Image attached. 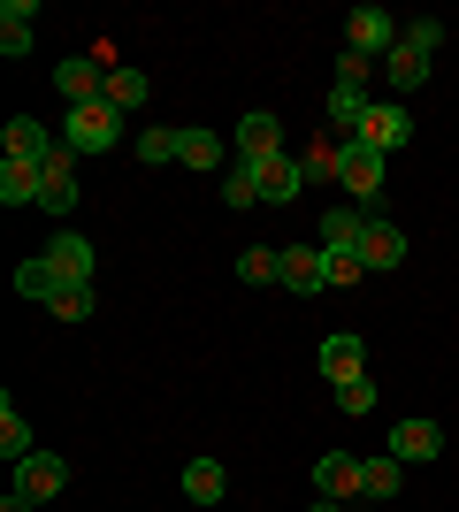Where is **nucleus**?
Returning <instances> with one entry per match:
<instances>
[{"mask_svg": "<svg viewBox=\"0 0 459 512\" xmlns=\"http://www.w3.org/2000/svg\"><path fill=\"white\" fill-rule=\"evenodd\" d=\"M16 291H23V299H39V306H54V299H62V291H69V283L62 276H54V260H23V268H16Z\"/></svg>", "mask_w": 459, "mask_h": 512, "instance_id": "25", "label": "nucleus"}, {"mask_svg": "<svg viewBox=\"0 0 459 512\" xmlns=\"http://www.w3.org/2000/svg\"><path fill=\"white\" fill-rule=\"evenodd\" d=\"M31 23H39V8H31V0H8V8H0V54H8V62H23V54H31V39H39Z\"/></svg>", "mask_w": 459, "mask_h": 512, "instance_id": "19", "label": "nucleus"}, {"mask_svg": "<svg viewBox=\"0 0 459 512\" xmlns=\"http://www.w3.org/2000/svg\"><path fill=\"white\" fill-rule=\"evenodd\" d=\"M337 184H345V199L352 207H383V153L375 146H360V138H345V161H337Z\"/></svg>", "mask_w": 459, "mask_h": 512, "instance_id": "2", "label": "nucleus"}, {"mask_svg": "<svg viewBox=\"0 0 459 512\" xmlns=\"http://www.w3.org/2000/svg\"><path fill=\"white\" fill-rule=\"evenodd\" d=\"M0 146H8V161H46V153L62 146L54 130L39 123V115H8V130H0Z\"/></svg>", "mask_w": 459, "mask_h": 512, "instance_id": "13", "label": "nucleus"}, {"mask_svg": "<svg viewBox=\"0 0 459 512\" xmlns=\"http://www.w3.org/2000/svg\"><path fill=\"white\" fill-rule=\"evenodd\" d=\"M31 451H39V444H31V421H23L16 406H0V459H8V467H23Z\"/></svg>", "mask_w": 459, "mask_h": 512, "instance_id": "28", "label": "nucleus"}, {"mask_svg": "<svg viewBox=\"0 0 459 512\" xmlns=\"http://www.w3.org/2000/svg\"><path fill=\"white\" fill-rule=\"evenodd\" d=\"M368 375V344L352 337V329H337V337H322V383L337 390V383H360Z\"/></svg>", "mask_w": 459, "mask_h": 512, "instance_id": "10", "label": "nucleus"}, {"mask_svg": "<svg viewBox=\"0 0 459 512\" xmlns=\"http://www.w3.org/2000/svg\"><path fill=\"white\" fill-rule=\"evenodd\" d=\"M383 77H391L398 92H414V85H429V54H414V46H398L391 62H383Z\"/></svg>", "mask_w": 459, "mask_h": 512, "instance_id": "30", "label": "nucleus"}, {"mask_svg": "<svg viewBox=\"0 0 459 512\" xmlns=\"http://www.w3.org/2000/svg\"><path fill=\"white\" fill-rule=\"evenodd\" d=\"M299 161H306V184H329V176H337V161H345V138H322V146H306Z\"/></svg>", "mask_w": 459, "mask_h": 512, "instance_id": "31", "label": "nucleus"}, {"mask_svg": "<svg viewBox=\"0 0 459 512\" xmlns=\"http://www.w3.org/2000/svg\"><path fill=\"white\" fill-rule=\"evenodd\" d=\"M314 497H329V505H360V459H352V451H322V459H314Z\"/></svg>", "mask_w": 459, "mask_h": 512, "instance_id": "7", "label": "nucleus"}, {"mask_svg": "<svg viewBox=\"0 0 459 512\" xmlns=\"http://www.w3.org/2000/svg\"><path fill=\"white\" fill-rule=\"evenodd\" d=\"M54 321H69V329H77V321H92V283H69L62 299H54Z\"/></svg>", "mask_w": 459, "mask_h": 512, "instance_id": "33", "label": "nucleus"}, {"mask_svg": "<svg viewBox=\"0 0 459 512\" xmlns=\"http://www.w3.org/2000/svg\"><path fill=\"white\" fill-rule=\"evenodd\" d=\"M391 451L406 459V467H421V459H437V451H444V428L414 413V421H398V428H391Z\"/></svg>", "mask_w": 459, "mask_h": 512, "instance_id": "18", "label": "nucleus"}, {"mask_svg": "<svg viewBox=\"0 0 459 512\" xmlns=\"http://www.w3.org/2000/svg\"><path fill=\"white\" fill-rule=\"evenodd\" d=\"M322 283H329L322 245H284V291H322Z\"/></svg>", "mask_w": 459, "mask_h": 512, "instance_id": "20", "label": "nucleus"}, {"mask_svg": "<svg viewBox=\"0 0 459 512\" xmlns=\"http://www.w3.org/2000/svg\"><path fill=\"white\" fill-rule=\"evenodd\" d=\"M238 276L245 283H284V253H276V245H245V253H238Z\"/></svg>", "mask_w": 459, "mask_h": 512, "instance_id": "29", "label": "nucleus"}, {"mask_svg": "<svg viewBox=\"0 0 459 512\" xmlns=\"http://www.w3.org/2000/svg\"><path fill=\"white\" fill-rule=\"evenodd\" d=\"M406 253H414V245H406V230L375 214V222H368V237H360V268H406Z\"/></svg>", "mask_w": 459, "mask_h": 512, "instance_id": "15", "label": "nucleus"}, {"mask_svg": "<svg viewBox=\"0 0 459 512\" xmlns=\"http://www.w3.org/2000/svg\"><path fill=\"white\" fill-rule=\"evenodd\" d=\"M0 512H39V505H31L23 490H8V497H0Z\"/></svg>", "mask_w": 459, "mask_h": 512, "instance_id": "37", "label": "nucleus"}, {"mask_svg": "<svg viewBox=\"0 0 459 512\" xmlns=\"http://www.w3.org/2000/svg\"><path fill=\"white\" fill-rule=\"evenodd\" d=\"M54 92H62L69 107L108 100V62H100V54H69V62H54Z\"/></svg>", "mask_w": 459, "mask_h": 512, "instance_id": "5", "label": "nucleus"}, {"mask_svg": "<svg viewBox=\"0 0 459 512\" xmlns=\"http://www.w3.org/2000/svg\"><path fill=\"white\" fill-rule=\"evenodd\" d=\"M299 192H306V161L299 153H276V161L261 169V207H291Z\"/></svg>", "mask_w": 459, "mask_h": 512, "instance_id": "16", "label": "nucleus"}, {"mask_svg": "<svg viewBox=\"0 0 459 512\" xmlns=\"http://www.w3.org/2000/svg\"><path fill=\"white\" fill-rule=\"evenodd\" d=\"M230 146H238L245 169H268V161L284 153V123H276L268 107H253V115H238V138H230Z\"/></svg>", "mask_w": 459, "mask_h": 512, "instance_id": "6", "label": "nucleus"}, {"mask_svg": "<svg viewBox=\"0 0 459 512\" xmlns=\"http://www.w3.org/2000/svg\"><path fill=\"white\" fill-rule=\"evenodd\" d=\"M398 46H414V54H429V62H437V46H444V23H437V16H406Z\"/></svg>", "mask_w": 459, "mask_h": 512, "instance_id": "32", "label": "nucleus"}, {"mask_svg": "<svg viewBox=\"0 0 459 512\" xmlns=\"http://www.w3.org/2000/svg\"><path fill=\"white\" fill-rule=\"evenodd\" d=\"M131 153L146 161V169H169V161H184V130H169V123H146Z\"/></svg>", "mask_w": 459, "mask_h": 512, "instance_id": "21", "label": "nucleus"}, {"mask_svg": "<svg viewBox=\"0 0 459 512\" xmlns=\"http://www.w3.org/2000/svg\"><path fill=\"white\" fill-rule=\"evenodd\" d=\"M16 490L31 497V505H46V497H62L69 490V459H54V451H31L16 467Z\"/></svg>", "mask_w": 459, "mask_h": 512, "instance_id": "11", "label": "nucleus"}, {"mask_svg": "<svg viewBox=\"0 0 459 512\" xmlns=\"http://www.w3.org/2000/svg\"><path fill=\"white\" fill-rule=\"evenodd\" d=\"M352 138H360V146H375L383 161H391L398 146H414V115H406L398 100H375L368 115H360V130H352Z\"/></svg>", "mask_w": 459, "mask_h": 512, "instance_id": "4", "label": "nucleus"}, {"mask_svg": "<svg viewBox=\"0 0 459 512\" xmlns=\"http://www.w3.org/2000/svg\"><path fill=\"white\" fill-rule=\"evenodd\" d=\"M222 490H230L222 459H207V451H199L192 467H184V497H192V505H222Z\"/></svg>", "mask_w": 459, "mask_h": 512, "instance_id": "22", "label": "nucleus"}, {"mask_svg": "<svg viewBox=\"0 0 459 512\" xmlns=\"http://www.w3.org/2000/svg\"><path fill=\"white\" fill-rule=\"evenodd\" d=\"M222 207H261V169H245V161H230V169H222Z\"/></svg>", "mask_w": 459, "mask_h": 512, "instance_id": "27", "label": "nucleus"}, {"mask_svg": "<svg viewBox=\"0 0 459 512\" xmlns=\"http://www.w3.org/2000/svg\"><path fill=\"white\" fill-rule=\"evenodd\" d=\"M375 69H383V62H368V54H352V46H345V54H337V85L368 92V77H375Z\"/></svg>", "mask_w": 459, "mask_h": 512, "instance_id": "34", "label": "nucleus"}, {"mask_svg": "<svg viewBox=\"0 0 459 512\" xmlns=\"http://www.w3.org/2000/svg\"><path fill=\"white\" fill-rule=\"evenodd\" d=\"M337 406H345L352 421H360V413H375V383H368V375H360V383H337Z\"/></svg>", "mask_w": 459, "mask_h": 512, "instance_id": "35", "label": "nucleus"}, {"mask_svg": "<svg viewBox=\"0 0 459 512\" xmlns=\"http://www.w3.org/2000/svg\"><path fill=\"white\" fill-rule=\"evenodd\" d=\"M123 123H131V115H115L108 100H92V107H69V123H62V146H69V153H115V146H123Z\"/></svg>", "mask_w": 459, "mask_h": 512, "instance_id": "1", "label": "nucleus"}, {"mask_svg": "<svg viewBox=\"0 0 459 512\" xmlns=\"http://www.w3.org/2000/svg\"><path fill=\"white\" fill-rule=\"evenodd\" d=\"M314 512H352V505H329V497H314Z\"/></svg>", "mask_w": 459, "mask_h": 512, "instance_id": "38", "label": "nucleus"}, {"mask_svg": "<svg viewBox=\"0 0 459 512\" xmlns=\"http://www.w3.org/2000/svg\"><path fill=\"white\" fill-rule=\"evenodd\" d=\"M329 260V253H322ZM368 276V268H360V260H329V291H345V283H360Z\"/></svg>", "mask_w": 459, "mask_h": 512, "instance_id": "36", "label": "nucleus"}, {"mask_svg": "<svg viewBox=\"0 0 459 512\" xmlns=\"http://www.w3.org/2000/svg\"><path fill=\"white\" fill-rule=\"evenodd\" d=\"M368 92H352V85H329V107H322V115H329V130H337V138H352V130H360V115H368Z\"/></svg>", "mask_w": 459, "mask_h": 512, "instance_id": "26", "label": "nucleus"}, {"mask_svg": "<svg viewBox=\"0 0 459 512\" xmlns=\"http://www.w3.org/2000/svg\"><path fill=\"white\" fill-rule=\"evenodd\" d=\"M360 505H391L398 490H406V459H398V451H375V459H360Z\"/></svg>", "mask_w": 459, "mask_h": 512, "instance_id": "14", "label": "nucleus"}, {"mask_svg": "<svg viewBox=\"0 0 459 512\" xmlns=\"http://www.w3.org/2000/svg\"><path fill=\"white\" fill-rule=\"evenodd\" d=\"M368 222H375L368 207H322V253H329V260H360Z\"/></svg>", "mask_w": 459, "mask_h": 512, "instance_id": "9", "label": "nucleus"}, {"mask_svg": "<svg viewBox=\"0 0 459 512\" xmlns=\"http://www.w3.org/2000/svg\"><path fill=\"white\" fill-rule=\"evenodd\" d=\"M398 31H406V23L383 16V8H352V16H345V46H352V54H368V62H391Z\"/></svg>", "mask_w": 459, "mask_h": 512, "instance_id": "3", "label": "nucleus"}, {"mask_svg": "<svg viewBox=\"0 0 459 512\" xmlns=\"http://www.w3.org/2000/svg\"><path fill=\"white\" fill-rule=\"evenodd\" d=\"M46 260H54V276H62V283H92V268H100V253H92L85 230H54Z\"/></svg>", "mask_w": 459, "mask_h": 512, "instance_id": "12", "label": "nucleus"}, {"mask_svg": "<svg viewBox=\"0 0 459 512\" xmlns=\"http://www.w3.org/2000/svg\"><path fill=\"white\" fill-rule=\"evenodd\" d=\"M184 169H199V176H215V169H230V146H222L215 130H184Z\"/></svg>", "mask_w": 459, "mask_h": 512, "instance_id": "24", "label": "nucleus"}, {"mask_svg": "<svg viewBox=\"0 0 459 512\" xmlns=\"http://www.w3.org/2000/svg\"><path fill=\"white\" fill-rule=\"evenodd\" d=\"M39 199H46L39 161H8V153H0V207H39Z\"/></svg>", "mask_w": 459, "mask_h": 512, "instance_id": "17", "label": "nucleus"}, {"mask_svg": "<svg viewBox=\"0 0 459 512\" xmlns=\"http://www.w3.org/2000/svg\"><path fill=\"white\" fill-rule=\"evenodd\" d=\"M146 69H131V62H115L108 69V107H115V115H138V107H146Z\"/></svg>", "mask_w": 459, "mask_h": 512, "instance_id": "23", "label": "nucleus"}, {"mask_svg": "<svg viewBox=\"0 0 459 512\" xmlns=\"http://www.w3.org/2000/svg\"><path fill=\"white\" fill-rule=\"evenodd\" d=\"M39 176H46V199H39V214L69 222V207H77V153H69V146H54V153L39 161Z\"/></svg>", "mask_w": 459, "mask_h": 512, "instance_id": "8", "label": "nucleus"}]
</instances>
